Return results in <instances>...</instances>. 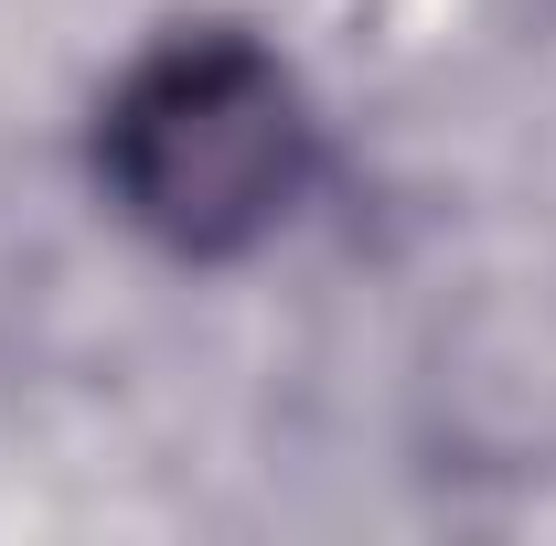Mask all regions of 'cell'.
I'll return each mask as SVG.
<instances>
[{"instance_id": "cell-1", "label": "cell", "mask_w": 556, "mask_h": 546, "mask_svg": "<svg viewBox=\"0 0 556 546\" xmlns=\"http://www.w3.org/2000/svg\"><path fill=\"white\" fill-rule=\"evenodd\" d=\"M86 172L139 247L182 269L257 258L321 183V108L247 22H172L108 75Z\"/></svg>"}]
</instances>
